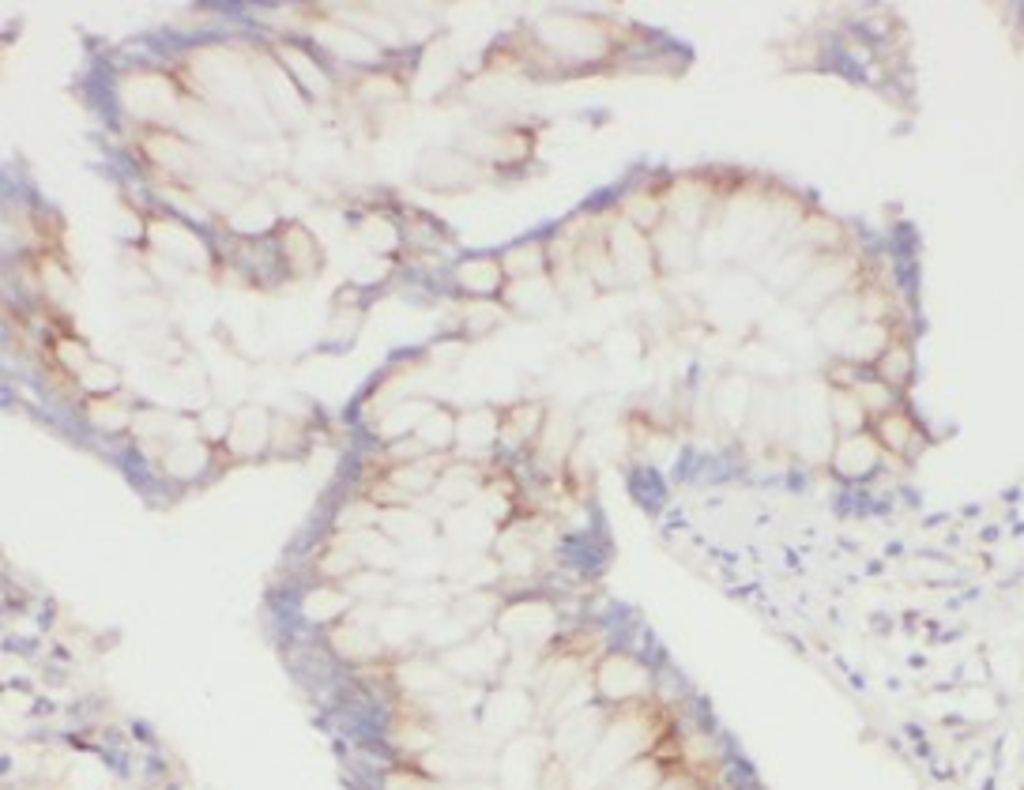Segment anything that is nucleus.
<instances>
[{"mask_svg":"<svg viewBox=\"0 0 1024 790\" xmlns=\"http://www.w3.org/2000/svg\"><path fill=\"white\" fill-rule=\"evenodd\" d=\"M882 463V445H877L874 434H847L840 437L836 452H832V467H836V474H844V479H863V474H871L874 467Z\"/></svg>","mask_w":1024,"mask_h":790,"instance_id":"f257e3e1","label":"nucleus"},{"mask_svg":"<svg viewBox=\"0 0 1024 790\" xmlns=\"http://www.w3.org/2000/svg\"><path fill=\"white\" fill-rule=\"evenodd\" d=\"M644 685H648L644 666L633 663V659H626V655H615L599 666V688H602L607 701H633Z\"/></svg>","mask_w":1024,"mask_h":790,"instance_id":"f03ea898","label":"nucleus"},{"mask_svg":"<svg viewBox=\"0 0 1024 790\" xmlns=\"http://www.w3.org/2000/svg\"><path fill=\"white\" fill-rule=\"evenodd\" d=\"M501 629L512 637V644H538L551 632V610L546 606H509V613L501 618Z\"/></svg>","mask_w":1024,"mask_h":790,"instance_id":"7ed1b4c3","label":"nucleus"},{"mask_svg":"<svg viewBox=\"0 0 1024 790\" xmlns=\"http://www.w3.org/2000/svg\"><path fill=\"white\" fill-rule=\"evenodd\" d=\"M874 437H877V445H882V452L908 456V440L916 437V421L908 415H900V410H889V415L877 418Z\"/></svg>","mask_w":1024,"mask_h":790,"instance_id":"20e7f679","label":"nucleus"},{"mask_svg":"<svg viewBox=\"0 0 1024 790\" xmlns=\"http://www.w3.org/2000/svg\"><path fill=\"white\" fill-rule=\"evenodd\" d=\"M268 437H271V429L260 410H245V415H237V421L231 426V440L237 452H256Z\"/></svg>","mask_w":1024,"mask_h":790,"instance_id":"39448f33","label":"nucleus"},{"mask_svg":"<svg viewBox=\"0 0 1024 790\" xmlns=\"http://www.w3.org/2000/svg\"><path fill=\"white\" fill-rule=\"evenodd\" d=\"M167 467L178 479H192V474H200L207 467V452L200 445H173L167 456Z\"/></svg>","mask_w":1024,"mask_h":790,"instance_id":"423d86ee","label":"nucleus"},{"mask_svg":"<svg viewBox=\"0 0 1024 790\" xmlns=\"http://www.w3.org/2000/svg\"><path fill=\"white\" fill-rule=\"evenodd\" d=\"M90 415L103 421L106 429H121L125 418H128V410L121 407V403H106V399H103V403H95V407H90Z\"/></svg>","mask_w":1024,"mask_h":790,"instance_id":"0eeeda50","label":"nucleus"},{"mask_svg":"<svg viewBox=\"0 0 1024 790\" xmlns=\"http://www.w3.org/2000/svg\"><path fill=\"white\" fill-rule=\"evenodd\" d=\"M388 790H445V787L426 776H407V771H399V776H388Z\"/></svg>","mask_w":1024,"mask_h":790,"instance_id":"6e6552de","label":"nucleus"}]
</instances>
